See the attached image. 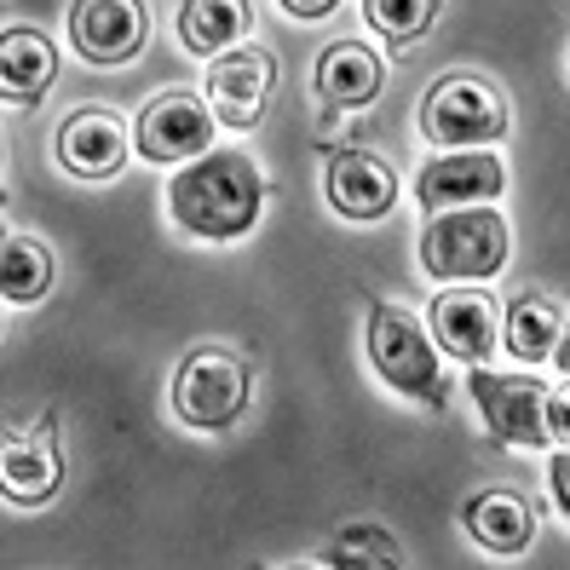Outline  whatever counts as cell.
Returning <instances> with one entry per match:
<instances>
[{
	"label": "cell",
	"instance_id": "19",
	"mask_svg": "<svg viewBox=\"0 0 570 570\" xmlns=\"http://www.w3.org/2000/svg\"><path fill=\"white\" fill-rule=\"evenodd\" d=\"M52 283V259L36 237H7V254H0V288H7L12 306H29V299H41Z\"/></svg>",
	"mask_w": 570,
	"mask_h": 570
},
{
	"label": "cell",
	"instance_id": "1",
	"mask_svg": "<svg viewBox=\"0 0 570 570\" xmlns=\"http://www.w3.org/2000/svg\"><path fill=\"white\" fill-rule=\"evenodd\" d=\"M259 203H265L259 167L237 150H214V156H203L167 185V208H174L179 230L208 237V243L243 237V230L259 219Z\"/></svg>",
	"mask_w": 570,
	"mask_h": 570
},
{
	"label": "cell",
	"instance_id": "20",
	"mask_svg": "<svg viewBox=\"0 0 570 570\" xmlns=\"http://www.w3.org/2000/svg\"><path fill=\"white\" fill-rule=\"evenodd\" d=\"M58 473H63V461L47 450V444H7V461H0V479H7V495L18 501H41L58 490Z\"/></svg>",
	"mask_w": 570,
	"mask_h": 570
},
{
	"label": "cell",
	"instance_id": "23",
	"mask_svg": "<svg viewBox=\"0 0 570 570\" xmlns=\"http://www.w3.org/2000/svg\"><path fill=\"white\" fill-rule=\"evenodd\" d=\"M548 439H559L570 450V386L548 397Z\"/></svg>",
	"mask_w": 570,
	"mask_h": 570
},
{
	"label": "cell",
	"instance_id": "3",
	"mask_svg": "<svg viewBox=\"0 0 570 570\" xmlns=\"http://www.w3.org/2000/svg\"><path fill=\"white\" fill-rule=\"evenodd\" d=\"M501 259H508V225L484 203L444 208L421 230V265L432 277H495Z\"/></svg>",
	"mask_w": 570,
	"mask_h": 570
},
{
	"label": "cell",
	"instance_id": "6",
	"mask_svg": "<svg viewBox=\"0 0 570 570\" xmlns=\"http://www.w3.org/2000/svg\"><path fill=\"white\" fill-rule=\"evenodd\" d=\"M473 397L495 444L513 450H542L548 444V386L530 375H490L473 368Z\"/></svg>",
	"mask_w": 570,
	"mask_h": 570
},
{
	"label": "cell",
	"instance_id": "4",
	"mask_svg": "<svg viewBox=\"0 0 570 570\" xmlns=\"http://www.w3.org/2000/svg\"><path fill=\"white\" fill-rule=\"evenodd\" d=\"M248 392H254L248 363L208 346V352H190V357H185L179 381H174V404H179L185 426L219 432V426H230V421L248 410Z\"/></svg>",
	"mask_w": 570,
	"mask_h": 570
},
{
	"label": "cell",
	"instance_id": "7",
	"mask_svg": "<svg viewBox=\"0 0 570 570\" xmlns=\"http://www.w3.org/2000/svg\"><path fill=\"white\" fill-rule=\"evenodd\" d=\"M70 36L87 63H127L145 47V7L139 0H76Z\"/></svg>",
	"mask_w": 570,
	"mask_h": 570
},
{
	"label": "cell",
	"instance_id": "16",
	"mask_svg": "<svg viewBox=\"0 0 570 570\" xmlns=\"http://www.w3.org/2000/svg\"><path fill=\"white\" fill-rule=\"evenodd\" d=\"M317 87L328 105H368L381 92V58L357 41H334L317 63Z\"/></svg>",
	"mask_w": 570,
	"mask_h": 570
},
{
	"label": "cell",
	"instance_id": "2",
	"mask_svg": "<svg viewBox=\"0 0 570 570\" xmlns=\"http://www.w3.org/2000/svg\"><path fill=\"white\" fill-rule=\"evenodd\" d=\"M368 357H375L381 381L392 392L415 397V404H426V410L450 404V386H444L439 357H432L426 328L404 306H368Z\"/></svg>",
	"mask_w": 570,
	"mask_h": 570
},
{
	"label": "cell",
	"instance_id": "14",
	"mask_svg": "<svg viewBox=\"0 0 570 570\" xmlns=\"http://www.w3.org/2000/svg\"><path fill=\"white\" fill-rule=\"evenodd\" d=\"M461 524L466 535H473L479 548L490 553H524L535 542V513H530V501L513 495V490H490V495H473L461 508Z\"/></svg>",
	"mask_w": 570,
	"mask_h": 570
},
{
	"label": "cell",
	"instance_id": "11",
	"mask_svg": "<svg viewBox=\"0 0 570 570\" xmlns=\"http://www.w3.org/2000/svg\"><path fill=\"white\" fill-rule=\"evenodd\" d=\"M328 203H334V214H346V219H381L397 203V179H392V167L375 161V156L334 150L328 156Z\"/></svg>",
	"mask_w": 570,
	"mask_h": 570
},
{
	"label": "cell",
	"instance_id": "10",
	"mask_svg": "<svg viewBox=\"0 0 570 570\" xmlns=\"http://www.w3.org/2000/svg\"><path fill=\"white\" fill-rule=\"evenodd\" d=\"M272 58L265 52H225L214 70H208V98H214V116L225 127H254L259 110H265V98H272Z\"/></svg>",
	"mask_w": 570,
	"mask_h": 570
},
{
	"label": "cell",
	"instance_id": "9",
	"mask_svg": "<svg viewBox=\"0 0 570 570\" xmlns=\"http://www.w3.org/2000/svg\"><path fill=\"white\" fill-rule=\"evenodd\" d=\"M208 139H214V116L203 110V98H190V92H161L156 105H145V116H139V150L150 161L203 156Z\"/></svg>",
	"mask_w": 570,
	"mask_h": 570
},
{
	"label": "cell",
	"instance_id": "17",
	"mask_svg": "<svg viewBox=\"0 0 570 570\" xmlns=\"http://www.w3.org/2000/svg\"><path fill=\"white\" fill-rule=\"evenodd\" d=\"M243 29H248V7H243V0H185V12H179V36H185V47L196 58L230 47Z\"/></svg>",
	"mask_w": 570,
	"mask_h": 570
},
{
	"label": "cell",
	"instance_id": "22",
	"mask_svg": "<svg viewBox=\"0 0 570 570\" xmlns=\"http://www.w3.org/2000/svg\"><path fill=\"white\" fill-rule=\"evenodd\" d=\"M328 559L334 564H397V542L386 530H346Z\"/></svg>",
	"mask_w": 570,
	"mask_h": 570
},
{
	"label": "cell",
	"instance_id": "8",
	"mask_svg": "<svg viewBox=\"0 0 570 570\" xmlns=\"http://www.w3.org/2000/svg\"><path fill=\"white\" fill-rule=\"evenodd\" d=\"M501 179H508V167H501V156L490 150H466V156H439L421 167V203L432 214L444 208H479L490 203V196H501Z\"/></svg>",
	"mask_w": 570,
	"mask_h": 570
},
{
	"label": "cell",
	"instance_id": "15",
	"mask_svg": "<svg viewBox=\"0 0 570 570\" xmlns=\"http://www.w3.org/2000/svg\"><path fill=\"white\" fill-rule=\"evenodd\" d=\"M52 70H58V52L47 36H36V29H7V41H0V87H7V105L29 110L47 92Z\"/></svg>",
	"mask_w": 570,
	"mask_h": 570
},
{
	"label": "cell",
	"instance_id": "26",
	"mask_svg": "<svg viewBox=\"0 0 570 570\" xmlns=\"http://www.w3.org/2000/svg\"><path fill=\"white\" fill-rule=\"evenodd\" d=\"M553 357H559V368H564V375H570V323L559 328V346H553Z\"/></svg>",
	"mask_w": 570,
	"mask_h": 570
},
{
	"label": "cell",
	"instance_id": "13",
	"mask_svg": "<svg viewBox=\"0 0 570 570\" xmlns=\"http://www.w3.org/2000/svg\"><path fill=\"white\" fill-rule=\"evenodd\" d=\"M58 161L81 179H110L116 167L127 161V132L116 116L105 110H81L58 127Z\"/></svg>",
	"mask_w": 570,
	"mask_h": 570
},
{
	"label": "cell",
	"instance_id": "25",
	"mask_svg": "<svg viewBox=\"0 0 570 570\" xmlns=\"http://www.w3.org/2000/svg\"><path fill=\"white\" fill-rule=\"evenodd\" d=\"M283 12H288V18H328L334 0H283Z\"/></svg>",
	"mask_w": 570,
	"mask_h": 570
},
{
	"label": "cell",
	"instance_id": "24",
	"mask_svg": "<svg viewBox=\"0 0 570 570\" xmlns=\"http://www.w3.org/2000/svg\"><path fill=\"white\" fill-rule=\"evenodd\" d=\"M548 479H553V501H559V513L570 519V450L548 466Z\"/></svg>",
	"mask_w": 570,
	"mask_h": 570
},
{
	"label": "cell",
	"instance_id": "5",
	"mask_svg": "<svg viewBox=\"0 0 570 570\" xmlns=\"http://www.w3.org/2000/svg\"><path fill=\"white\" fill-rule=\"evenodd\" d=\"M421 127H426V139H439V145H473V150H484L490 139H501L508 110H501V92L490 81L450 76V81H439L426 92Z\"/></svg>",
	"mask_w": 570,
	"mask_h": 570
},
{
	"label": "cell",
	"instance_id": "18",
	"mask_svg": "<svg viewBox=\"0 0 570 570\" xmlns=\"http://www.w3.org/2000/svg\"><path fill=\"white\" fill-rule=\"evenodd\" d=\"M559 328H564V317L548 306V299H535V294L513 299V312H508V352L519 363H542L559 346Z\"/></svg>",
	"mask_w": 570,
	"mask_h": 570
},
{
	"label": "cell",
	"instance_id": "21",
	"mask_svg": "<svg viewBox=\"0 0 570 570\" xmlns=\"http://www.w3.org/2000/svg\"><path fill=\"white\" fill-rule=\"evenodd\" d=\"M363 18L375 36H386L392 47H404L415 36H426V23L439 18V0H363Z\"/></svg>",
	"mask_w": 570,
	"mask_h": 570
},
{
	"label": "cell",
	"instance_id": "12",
	"mask_svg": "<svg viewBox=\"0 0 570 570\" xmlns=\"http://www.w3.org/2000/svg\"><path fill=\"white\" fill-rule=\"evenodd\" d=\"M432 341L461 363H484L495 352V306L479 288H450L432 299Z\"/></svg>",
	"mask_w": 570,
	"mask_h": 570
}]
</instances>
